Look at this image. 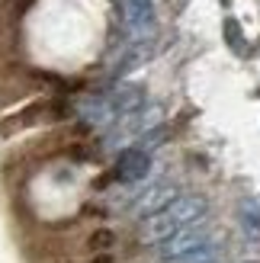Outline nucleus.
<instances>
[{
    "label": "nucleus",
    "instance_id": "1",
    "mask_svg": "<svg viewBox=\"0 0 260 263\" xmlns=\"http://www.w3.org/2000/svg\"><path fill=\"white\" fill-rule=\"evenodd\" d=\"M206 215H209V199H206V196H177L167 209H161L158 215H151L145 221L141 238L148 244H161V241L171 238V234H177L180 228L202 221Z\"/></svg>",
    "mask_w": 260,
    "mask_h": 263
},
{
    "label": "nucleus",
    "instance_id": "2",
    "mask_svg": "<svg viewBox=\"0 0 260 263\" xmlns=\"http://www.w3.org/2000/svg\"><path fill=\"white\" fill-rule=\"evenodd\" d=\"M161 119H164V106H141L138 112H132V116H122L119 119V125L113 128V135H109V148H119V144H125V141H138L145 132H151V128H158L161 125Z\"/></svg>",
    "mask_w": 260,
    "mask_h": 263
},
{
    "label": "nucleus",
    "instance_id": "3",
    "mask_svg": "<svg viewBox=\"0 0 260 263\" xmlns=\"http://www.w3.org/2000/svg\"><path fill=\"white\" fill-rule=\"evenodd\" d=\"M209 238H212V234H209V225H206V218H202V221H196V225L180 228V231L171 234L167 241H161V244H158V257H161L164 263H174V260H180L183 254L196 251V247L206 244Z\"/></svg>",
    "mask_w": 260,
    "mask_h": 263
},
{
    "label": "nucleus",
    "instance_id": "4",
    "mask_svg": "<svg viewBox=\"0 0 260 263\" xmlns=\"http://www.w3.org/2000/svg\"><path fill=\"white\" fill-rule=\"evenodd\" d=\"M122 20L125 29L132 32L135 42H145L158 29V13H154V0H122Z\"/></svg>",
    "mask_w": 260,
    "mask_h": 263
},
{
    "label": "nucleus",
    "instance_id": "5",
    "mask_svg": "<svg viewBox=\"0 0 260 263\" xmlns=\"http://www.w3.org/2000/svg\"><path fill=\"white\" fill-rule=\"evenodd\" d=\"M151 174V154L138 151V148H122L119 157H116V180L122 183H141Z\"/></svg>",
    "mask_w": 260,
    "mask_h": 263
},
{
    "label": "nucleus",
    "instance_id": "6",
    "mask_svg": "<svg viewBox=\"0 0 260 263\" xmlns=\"http://www.w3.org/2000/svg\"><path fill=\"white\" fill-rule=\"evenodd\" d=\"M177 199V186L174 183H154V186H148L145 193L135 199V205H132V215H145V218H151V215H158L161 209H167Z\"/></svg>",
    "mask_w": 260,
    "mask_h": 263
},
{
    "label": "nucleus",
    "instance_id": "7",
    "mask_svg": "<svg viewBox=\"0 0 260 263\" xmlns=\"http://www.w3.org/2000/svg\"><path fill=\"white\" fill-rule=\"evenodd\" d=\"M106 103H109L116 119H122V116H132V112H138L145 106V90L138 84H119V87H113L106 93Z\"/></svg>",
    "mask_w": 260,
    "mask_h": 263
},
{
    "label": "nucleus",
    "instance_id": "8",
    "mask_svg": "<svg viewBox=\"0 0 260 263\" xmlns=\"http://www.w3.org/2000/svg\"><path fill=\"white\" fill-rule=\"evenodd\" d=\"M81 116L87 119V125H97V128H103V125H113V122H116V116H113L109 103H106V93L84 100V103H81Z\"/></svg>",
    "mask_w": 260,
    "mask_h": 263
},
{
    "label": "nucleus",
    "instance_id": "9",
    "mask_svg": "<svg viewBox=\"0 0 260 263\" xmlns=\"http://www.w3.org/2000/svg\"><path fill=\"white\" fill-rule=\"evenodd\" d=\"M222 247H225V238H218V234H212L206 244H199L196 251H190V254H183L180 260H174V263H215L218 257H222Z\"/></svg>",
    "mask_w": 260,
    "mask_h": 263
},
{
    "label": "nucleus",
    "instance_id": "10",
    "mask_svg": "<svg viewBox=\"0 0 260 263\" xmlns=\"http://www.w3.org/2000/svg\"><path fill=\"white\" fill-rule=\"evenodd\" d=\"M151 45H145V42H138L132 51H128V55L122 58V64H119V68H116V77H125L128 71H135V68H141V64H145L148 58H151Z\"/></svg>",
    "mask_w": 260,
    "mask_h": 263
},
{
    "label": "nucleus",
    "instance_id": "11",
    "mask_svg": "<svg viewBox=\"0 0 260 263\" xmlns=\"http://www.w3.org/2000/svg\"><path fill=\"white\" fill-rule=\"evenodd\" d=\"M225 42H228V48L235 51V55H248V45H244V32H241V26H238V20H225Z\"/></svg>",
    "mask_w": 260,
    "mask_h": 263
},
{
    "label": "nucleus",
    "instance_id": "12",
    "mask_svg": "<svg viewBox=\"0 0 260 263\" xmlns=\"http://www.w3.org/2000/svg\"><path fill=\"white\" fill-rule=\"evenodd\" d=\"M241 225L251 228V234H260V199H244L241 202Z\"/></svg>",
    "mask_w": 260,
    "mask_h": 263
},
{
    "label": "nucleus",
    "instance_id": "13",
    "mask_svg": "<svg viewBox=\"0 0 260 263\" xmlns=\"http://www.w3.org/2000/svg\"><path fill=\"white\" fill-rule=\"evenodd\" d=\"M167 138V128L164 125H158V128H151V132H145V135H141L135 144H132V148H138V151H145V154H151L154 148H158V144Z\"/></svg>",
    "mask_w": 260,
    "mask_h": 263
},
{
    "label": "nucleus",
    "instance_id": "14",
    "mask_svg": "<svg viewBox=\"0 0 260 263\" xmlns=\"http://www.w3.org/2000/svg\"><path fill=\"white\" fill-rule=\"evenodd\" d=\"M251 263H257V260H251Z\"/></svg>",
    "mask_w": 260,
    "mask_h": 263
}]
</instances>
